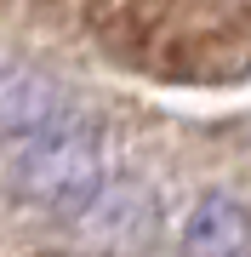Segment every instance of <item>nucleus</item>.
Returning a JSON list of instances; mask_svg holds the SVG:
<instances>
[{
    "label": "nucleus",
    "mask_w": 251,
    "mask_h": 257,
    "mask_svg": "<svg viewBox=\"0 0 251 257\" xmlns=\"http://www.w3.org/2000/svg\"><path fill=\"white\" fill-rule=\"evenodd\" d=\"M69 109H75V97H69V86L57 74L23 63V57H0V138L23 143L40 126L63 120Z\"/></svg>",
    "instance_id": "nucleus-2"
},
{
    "label": "nucleus",
    "mask_w": 251,
    "mask_h": 257,
    "mask_svg": "<svg viewBox=\"0 0 251 257\" xmlns=\"http://www.w3.org/2000/svg\"><path fill=\"white\" fill-rule=\"evenodd\" d=\"M12 177H18V194L46 217H86L109 189V138L69 109L63 120L18 143Z\"/></svg>",
    "instance_id": "nucleus-1"
},
{
    "label": "nucleus",
    "mask_w": 251,
    "mask_h": 257,
    "mask_svg": "<svg viewBox=\"0 0 251 257\" xmlns=\"http://www.w3.org/2000/svg\"><path fill=\"white\" fill-rule=\"evenodd\" d=\"M183 257H251V211L234 194H205L183 223Z\"/></svg>",
    "instance_id": "nucleus-4"
},
{
    "label": "nucleus",
    "mask_w": 251,
    "mask_h": 257,
    "mask_svg": "<svg viewBox=\"0 0 251 257\" xmlns=\"http://www.w3.org/2000/svg\"><path fill=\"white\" fill-rule=\"evenodd\" d=\"M86 246L103 257H137L143 246H154V200L131 183H109L86 211Z\"/></svg>",
    "instance_id": "nucleus-3"
}]
</instances>
